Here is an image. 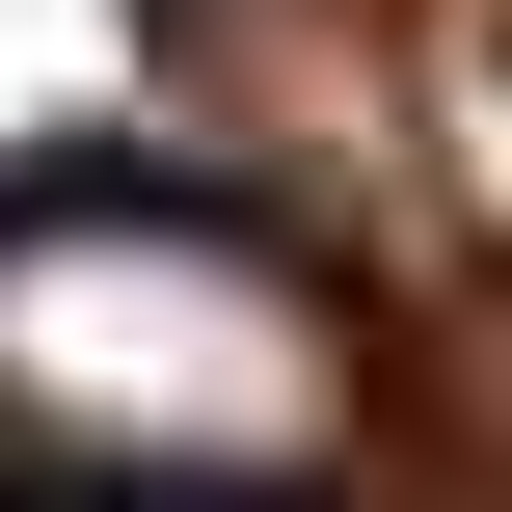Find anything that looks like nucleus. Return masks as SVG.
<instances>
[{"mask_svg": "<svg viewBox=\"0 0 512 512\" xmlns=\"http://www.w3.org/2000/svg\"><path fill=\"white\" fill-rule=\"evenodd\" d=\"M0 432L108 486H297L351 432V324L270 216L81 162V189H0Z\"/></svg>", "mask_w": 512, "mask_h": 512, "instance_id": "f257e3e1", "label": "nucleus"}]
</instances>
